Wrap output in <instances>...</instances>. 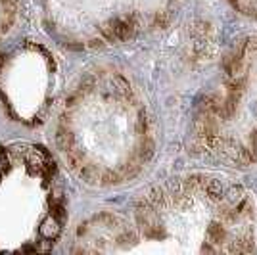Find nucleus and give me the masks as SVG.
I'll return each instance as SVG.
<instances>
[{"mask_svg": "<svg viewBox=\"0 0 257 255\" xmlns=\"http://www.w3.org/2000/svg\"><path fill=\"white\" fill-rule=\"evenodd\" d=\"M60 177L39 146H0V253L46 251L62 232Z\"/></svg>", "mask_w": 257, "mask_h": 255, "instance_id": "1", "label": "nucleus"}, {"mask_svg": "<svg viewBox=\"0 0 257 255\" xmlns=\"http://www.w3.org/2000/svg\"><path fill=\"white\" fill-rule=\"evenodd\" d=\"M18 0H0V35L8 31V25L14 20Z\"/></svg>", "mask_w": 257, "mask_h": 255, "instance_id": "3", "label": "nucleus"}, {"mask_svg": "<svg viewBox=\"0 0 257 255\" xmlns=\"http://www.w3.org/2000/svg\"><path fill=\"white\" fill-rule=\"evenodd\" d=\"M0 62V100L18 121H31L46 104L50 85L48 56L37 48H20Z\"/></svg>", "mask_w": 257, "mask_h": 255, "instance_id": "2", "label": "nucleus"}]
</instances>
